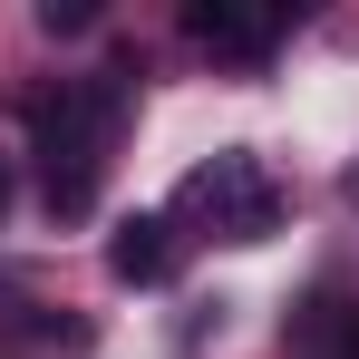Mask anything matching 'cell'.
Returning <instances> with one entry per match:
<instances>
[{
	"label": "cell",
	"instance_id": "obj_3",
	"mask_svg": "<svg viewBox=\"0 0 359 359\" xmlns=\"http://www.w3.org/2000/svg\"><path fill=\"white\" fill-rule=\"evenodd\" d=\"M184 39H194V49H214V59H233V68H262L272 49H282V10H233V0H194V10H184Z\"/></svg>",
	"mask_w": 359,
	"mask_h": 359
},
{
	"label": "cell",
	"instance_id": "obj_1",
	"mask_svg": "<svg viewBox=\"0 0 359 359\" xmlns=\"http://www.w3.org/2000/svg\"><path fill=\"white\" fill-rule=\"evenodd\" d=\"M117 117H126V88H117V78H59V88L29 107L39 175H49V214H88V204H97V175H107Z\"/></svg>",
	"mask_w": 359,
	"mask_h": 359
},
{
	"label": "cell",
	"instance_id": "obj_6",
	"mask_svg": "<svg viewBox=\"0 0 359 359\" xmlns=\"http://www.w3.org/2000/svg\"><path fill=\"white\" fill-rule=\"evenodd\" d=\"M0 214H10V165H0Z\"/></svg>",
	"mask_w": 359,
	"mask_h": 359
},
{
	"label": "cell",
	"instance_id": "obj_4",
	"mask_svg": "<svg viewBox=\"0 0 359 359\" xmlns=\"http://www.w3.org/2000/svg\"><path fill=\"white\" fill-rule=\"evenodd\" d=\"M107 272H117V282H165V272H175V224H165V214H126L117 243H107Z\"/></svg>",
	"mask_w": 359,
	"mask_h": 359
},
{
	"label": "cell",
	"instance_id": "obj_7",
	"mask_svg": "<svg viewBox=\"0 0 359 359\" xmlns=\"http://www.w3.org/2000/svg\"><path fill=\"white\" fill-rule=\"evenodd\" d=\"M350 204H359V165H350Z\"/></svg>",
	"mask_w": 359,
	"mask_h": 359
},
{
	"label": "cell",
	"instance_id": "obj_5",
	"mask_svg": "<svg viewBox=\"0 0 359 359\" xmlns=\"http://www.w3.org/2000/svg\"><path fill=\"white\" fill-rule=\"evenodd\" d=\"M340 359H359V320H350V330H340Z\"/></svg>",
	"mask_w": 359,
	"mask_h": 359
},
{
	"label": "cell",
	"instance_id": "obj_2",
	"mask_svg": "<svg viewBox=\"0 0 359 359\" xmlns=\"http://www.w3.org/2000/svg\"><path fill=\"white\" fill-rule=\"evenodd\" d=\"M184 204L224 243H272V224H282V184H272L262 156H243V146H224L214 165H194V175H184Z\"/></svg>",
	"mask_w": 359,
	"mask_h": 359
}]
</instances>
